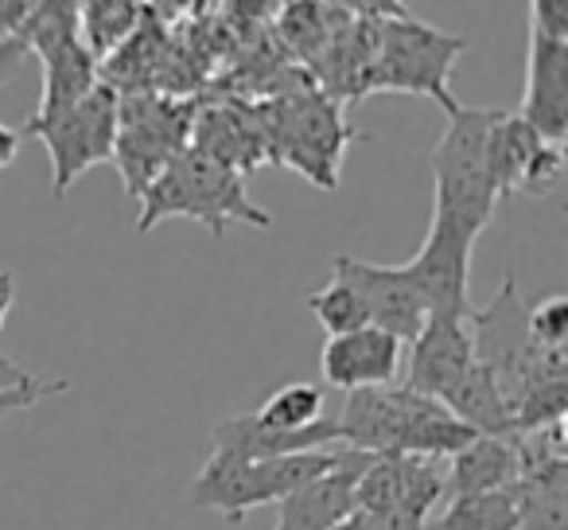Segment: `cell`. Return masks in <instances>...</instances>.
I'll use <instances>...</instances> for the list:
<instances>
[{"instance_id":"26","label":"cell","mask_w":568,"mask_h":530,"mask_svg":"<svg viewBox=\"0 0 568 530\" xmlns=\"http://www.w3.org/2000/svg\"><path fill=\"white\" fill-rule=\"evenodd\" d=\"M324 418V390L312 387V382H288L276 394H268V402L257 410V421L268 429H281V433H296V429H308Z\"/></svg>"},{"instance_id":"27","label":"cell","mask_w":568,"mask_h":530,"mask_svg":"<svg viewBox=\"0 0 568 530\" xmlns=\"http://www.w3.org/2000/svg\"><path fill=\"white\" fill-rule=\"evenodd\" d=\"M308 312L320 320V328L327 332V340L335 336H351L358 328H371V317H366V304L347 281L332 278V286H324L320 293L308 297Z\"/></svg>"},{"instance_id":"17","label":"cell","mask_w":568,"mask_h":530,"mask_svg":"<svg viewBox=\"0 0 568 530\" xmlns=\"http://www.w3.org/2000/svg\"><path fill=\"white\" fill-rule=\"evenodd\" d=\"M339 433H335V418H320L316 426L296 429V433H281L257 421V413H230L219 421L211 433V452L230 460H273V457H296V452H320L335 449Z\"/></svg>"},{"instance_id":"37","label":"cell","mask_w":568,"mask_h":530,"mask_svg":"<svg viewBox=\"0 0 568 530\" xmlns=\"http://www.w3.org/2000/svg\"><path fill=\"white\" fill-rule=\"evenodd\" d=\"M273 530H276V527H273Z\"/></svg>"},{"instance_id":"5","label":"cell","mask_w":568,"mask_h":530,"mask_svg":"<svg viewBox=\"0 0 568 530\" xmlns=\"http://www.w3.org/2000/svg\"><path fill=\"white\" fill-rule=\"evenodd\" d=\"M343 449H320V452H296V457H273V460H230L211 452L206 464L195 472L187 488L191 507L203 511H222L226 522H242L245 511L265 503H281L304 483L327 476L339 464Z\"/></svg>"},{"instance_id":"25","label":"cell","mask_w":568,"mask_h":530,"mask_svg":"<svg viewBox=\"0 0 568 530\" xmlns=\"http://www.w3.org/2000/svg\"><path fill=\"white\" fill-rule=\"evenodd\" d=\"M24 43L28 56H51L63 43L79 40V4H67V0H36L32 17L24 20L17 36Z\"/></svg>"},{"instance_id":"21","label":"cell","mask_w":568,"mask_h":530,"mask_svg":"<svg viewBox=\"0 0 568 530\" xmlns=\"http://www.w3.org/2000/svg\"><path fill=\"white\" fill-rule=\"evenodd\" d=\"M518 491V530H568V460L534 464L514 480Z\"/></svg>"},{"instance_id":"15","label":"cell","mask_w":568,"mask_h":530,"mask_svg":"<svg viewBox=\"0 0 568 530\" xmlns=\"http://www.w3.org/2000/svg\"><path fill=\"white\" fill-rule=\"evenodd\" d=\"M518 118L560 144L568 133V43H552L545 36L529 32L526 56V94H521Z\"/></svg>"},{"instance_id":"1","label":"cell","mask_w":568,"mask_h":530,"mask_svg":"<svg viewBox=\"0 0 568 530\" xmlns=\"http://www.w3.org/2000/svg\"><path fill=\"white\" fill-rule=\"evenodd\" d=\"M467 332H471L475 363L498 382L510 410L537 387L568 382V351L537 348L529 336V304L521 301L518 278L506 273L498 293L483 309L467 312Z\"/></svg>"},{"instance_id":"8","label":"cell","mask_w":568,"mask_h":530,"mask_svg":"<svg viewBox=\"0 0 568 530\" xmlns=\"http://www.w3.org/2000/svg\"><path fill=\"white\" fill-rule=\"evenodd\" d=\"M191 121H195V110L172 102V98H121L113 160H118L129 196L141 199V191L187 149Z\"/></svg>"},{"instance_id":"13","label":"cell","mask_w":568,"mask_h":530,"mask_svg":"<svg viewBox=\"0 0 568 530\" xmlns=\"http://www.w3.org/2000/svg\"><path fill=\"white\" fill-rule=\"evenodd\" d=\"M405 413H409V387H371L351 390L343 413L335 418L339 449L366 452V457H402Z\"/></svg>"},{"instance_id":"12","label":"cell","mask_w":568,"mask_h":530,"mask_svg":"<svg viewBox=\"0 0 568 530\" xmlns=\"http://www.w3.org/2000/svg\"><path fill=\"white\" fill-rule=\"evenodd\" d=\"M471 367H475V351H471L467 320L464 317H428L425 328L413 336L409 359L402 363V371H405L402 387L440 402V398L448 394Z\"/></svg>"},{"instance_id":"4","label":"cell","mask_w":568,"mask_h":530,"mask_svg":"<svg viewBox=\"0 0 568 530\" xmlns=\"http://www.w3.org/2000/svg\"><path fill=\"white\" fill-rule=\"evenodd\" d=\"M503 110L483 106H456L448 113V129L433 149V214L448 219L452 227L479 238L495 214V183L487 172V133Z\"/></svg>"},{"instance_id":"23","label":"cell","mask_w":568,"mask_h":530,"mask_svg":"<svg viewBox=\"0 0 568 530\" xmlns=\"http://www.w3.org/2000/svg\"><path fill=\"white\" fill-rule=\"evenodd\" d=\"M144 17L149 9L133 0H87L79 4V43L94 56V63L113 59L136 36Z\"/></svg>"},{"instance_id":"2","label":"cell","mask_w":568,"mask_h":530,"mask_svg":"<svg viewBox=\"0 0 568 530\" xmlns=\"http://www.w3.org/2000/svg\"><path fill=\"white\" fill-rule=\"evenodd\" d=\"M164 219H195L211 230L214 238L226 234L230 222H245V227L268 230L273 214L257 207L245 196V176L230 172V168L214 164V160L199 157V152L183 149L149 188L141 191V214H136V230L149 234Z\"/></svg>"},{"instance_id":"10","label":"cell","mask_w":568,"mask_h":530,"mask_svg":"<svg viewBox=\"0 0 568 530\" xmlns=\"http://www.w3.org/2000/svg\"><path fill=\"white\" fill-rule=\"evenodd\" d=\"M487 172L495 196H541L565 172V152L529 129L518 113H498L487 133Z\"/></svg>"},{"instance_id":"35","label":"cell","mask_w":568,"mask_h":530,"mask_svg":"<svg viewBox=\"0 0 568 530\" xmlns=\"http://www.w3.org/2000/svg\"><path fill=\"white\" fill-rule=\"evenodd\" d=\"M12 301H17V278H12V273H0V328L9 320Z\"/></svg>"},{"instance_id":"22","label":"cell","mask_w":568,"mask_h":530,"mask_svg":"<svg viewBox=\"0 0 568 530\" xmlns=\"http://www.w3.org/2000/svg\"><path fill=\"white\" fill-rule=\"evenodd\" d=\"M40 63H43V82H40V106H36L32 118H48V113H59L67 106L82 102L102 82L94 56L79 40L63 43L59 51L43 56Z\"/></svg>"},{"instance_id":"14","label":"cell","mask_w":568,"mask_h":530,"mask_svg":"<svg viewBox=\"0 0 568 530\" xmlns=\"http://www.w3.org/2000/svg\"><path fill=\"white\" fill-rule=\"evenodd\" d=\"M405 343L378 328H358L351 336H335L324 343V382L339 390H371V387H394L402 379Z\"/></svg>"},{"instance_id":"31","label":"cell","mask_w":568,"mask_h":530,"mask_svg":"<svg viewBox=\"0 0 568 530\" xmlns=\"http://www.w3.org/2000/svg\"><path fill=\"white\" fill-rule=\"evenodd\" d=\"M32 4L36 0H0V43L17 40L24 20L32 17Z\"/></svg>"},{"instance_id":"29","label":"cell","mask_w":568,"mask_h":530,"mask_svg":"<svg viewBox=\"0 0 568 530\" xmlns=\"http://www.w3.org/2000/svg\"><path fill=\"white\" fill-rule=\"evenodd\" d=\"M67 390H71V382L67 379H32L28 387L0 394V418H9V413H20V410H32V406H40L43 398L67 394Z\"/></svg>"},{"instance_id":"24","label":"cell","mask_w":568,"mask_h":530,"mask_svg":"<svg viewBox=\"0 0 568 530\" xmlns=\"http://www.w3.org/2000/svg\"><path fill=\"white\" fill-rule=\"evenodd\" d=\"M518 527H521L518 491H514V483H510V488H503V491L452 499L448 511L428 530H518Z\"/></svg>"},{"instance_id":"20","label":"cell","mask_w":568,"mask_h":530,"mask_svg":"<svg viewBox=\"0 0 568 530\" xmlns=\"http://www.w3.org/2000/svg\"><path fill=\"white\" fill-rule=\"evenodd\" d=\"M440 406L456 421H464L475 437H514V410L503 398L498 382L479 363L440 398Z\"/></svg>"},{"instance_id":"7","label":"cell","mask_w":568,"mask_h":530,"mask_svg":"<svg viewBox=\"0 0 568 530\" xmlns=\"http://www.w3.org/2000/svg\"><path fill=\"white\" fill-rule=\"evenodd\" d=\"M343 102L320 94L284 98L276 110H268V160H284L288 168L304 172L312 183L332 191L335 168H339L343 144L355 137V129L343 121Z\"/></svg>"},{"instance_id":"19","label":"cell","mask_w":568,"mask_h":530,"mask_svg":"<svg viewBox=\"0 0 568 530\" xmlns=\"http://www.w3.org/2000/svg\"><path fill=\"white\" fill-rule=\"evenodd\" d=\"M514 480H518L514 437H475L467 449H459L452 457L444 488L452 491V499H464V496H483V491H503Z\"/></svg>"},{"instance_id":"3","label":"cell","mask_w":568,"mask_h":530,"mask_svg":"<svg viewBox=\"0 0 568 530\" xmlns=\"http://www.w3.org/2000/svg\"><path fill=\"white\" fill-rule=\"evenodd\" d=\"M467 56V40L444 36L440 28L413 17L405 4H374V56L371 90L389 94H428L444 113L456 110V94L448 90L452 67Z\"/></svg>"},{"instance_id":"36","label":"cell","mask_w":568,"mask_h":530,"mask_svg":"<svg viewBox=\"0 0 568 530\" xmlns=\"http://www.w3.org/2000/svg\"><path fill=\"white\" fill-rule=\"evenodd\" d=\"M332 530H374V527H371V519H366L363 511H351L347 519H343V522H335Z\"/></svg>"},{"instance_id":"11","label":"cell","mask_w":568,"mask_h":530,"mask_svg":"<svg viewBox=\"0 0 568 530\" xmlns=\"http://www.w3.org/2000/svg\"><path fill=\"white\" fill-rule=\"evenodd\" d=\"M332 278L347 281L366 304L371 328L394 336L402 343H413V336L425 328L428 309L417 297L413 281L405 278L402 266H378V261L351 258V253H335L332 258Z\"/></svg>"},{"instance_id":"34","label":"cell","mask_w":568,"mask_h":530,"mask_svg":"<svg viewBox=\"0 0 568 530\" xmlns=\"http://www.w3.org/2000/svg\"><path fill=\"white\" fill-rule=\"evenodd\" d=\"M20 129H9L4 121H0V168H9L12 160H17V152H20Z\"/></svg>"},{"instance_id":"9","label":"cell","mask_w":568,"mask_h":530,"mask_svg":"<svg viewBox=\"0 0 568 530\" xmlns=\"http://www.w3.org/2000/svg\"><path fill=\"white\" fill-rule=\"evenodd\" d=\"M471 250L475 234L433 214L417 258L402 266L405 278L417 289V297L425 301L428 317L467 320V312H471Z\"/></svg>"},{"instance_id":"28","label":"cell","mask_w":568,"mask_h":530,"mask_svg":"<svg viewBox=\"0 0 568 530\" xmlns=\"http://www.w3.org/2000/svg\"><path fill=\"white\" fill-rule=\"evenodd\" d=\"M529 336H534L537 348H565L568 343V301L565 297H549V301L534 304L529 309Z\"/></svg>"},{"instance_id":"33","label":"cell","mask_w":568,"mask_h":530,"mask_svg":"<svg viewBox=\"0 0 568 530\" xmlns=\"http://www.w3.org/2000/svg\"><path fill=\"white\" fill-rule=\"evenodd\" d=\"M36 374H28L20 363H12L4 351H0V394H9V390H20V387H28Z\"/></svg>"},{"instance_id":"30","label":"cell","mask_w":568,"mask_h":530,"mask_svg":"<svg viewBox=\"0 0 568 530\" xmlns=\"http://www.w3.org/2000/svg\"><path fill=\"white\" fill-rule=\"evenodd\" d=\"M529 32L552 43H568V0H534L529 4Z\"/></svg>"},{"instance_id":"16","label":"cell","mask_w":568,"mask_h":530,"mask_svg":"<svg viewBox=\"0 0 568 530\" xmlns=\"http://www.w3.org/2000/svg\"><path fill=\"white\" fill-rule=\"evenodd\" d=\"M371 460L374 457H366V452L343 449L339 464L332 472L304 483L301 491L276 503V530H332L335 522H343L355 511L358 476L366 472Z\"/></svg>"},{"instance_id":"18","label":"cell","mask_w":568,"mask_h":530,"mask_svg":"<svg viewBox=\"0 0 568 530\" xmlns=\"http://www.w3.org/2000/svg\"><path fill=\"white\" fill-rule=\"evenodd\" d=\"M191 152L245 176L268 160V144L253 121H245L237 110H203L191 121Z\"/></svg>"},{"instance_id":"6","label":"cell","mask_w":568,"mask_h":530,"mask_svg":"<svg viewBox=\"0 0 568 530\" xmlns=\"http://www.w3.org/2000/svg\"><path fill=\"white\" fill-rule=\"evenodd\" d=\"M121 94L110 82H98L82 102L67 106L48 118H28L20 137H36L51 157V196L63 199L74 180L102 160H113L118 144Z\"/></svg>"},{"instance_id":"32","label":"cell","mask_w":568,"mask_h":530,"mask_svg":"<svg viewBox=\"0 0 568 530\" xmlns=\"http://www.w3.org/2000/svg\"><path fill=\"white\" fill-rule=\"evenodd\" d=\"M24 59H28V51H24V43H20V40H4V43H0V87L17 79L20 67H24Z\"/></svg>"}]
</instances>
